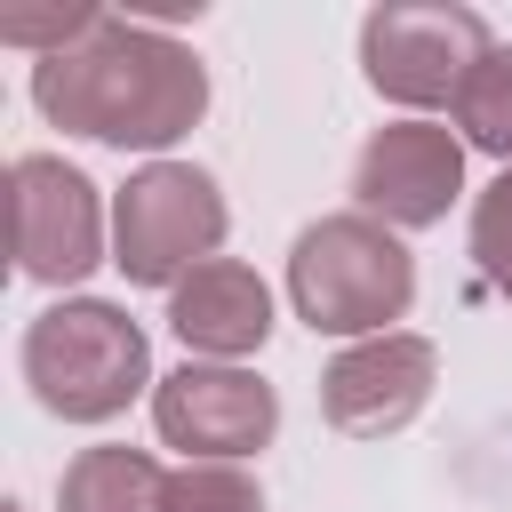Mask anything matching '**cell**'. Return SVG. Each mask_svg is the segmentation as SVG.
<instances>
[{
    "label": "cell",
    "mask_w": 512,
    "mask_h": 512,
    "mask_svg": "<svg viewBox=\"0 0 512 512\" xmlns=\"http://www.w3.org/2000/svg\"><path fill=\"white\" fill-rule=\"evenodd\" d=\"M288 304L312 336H392V320L416 304V256L360 208L320 216L288 248Z\"/></svg>",
    "instance_id": "7a4b0ae2"
},
{
    "label": "cell",
    "mask_w": 512,
    "mask_h": 512,
    "mask_svg": "<svg viewBox=\"0 0 512 512\" xmlns=\"http://www.w3.org/2000/svg\"><path fill=\"white\" fill-rule=\"evenodd\" d=\"M24 384L64 424H112L152 384V344L120 304L64 296L24 328Z\"/></svg>",
    "instance_id": "3957f363"
},
{
    "label": "cell",
    "mask_w": 512,
    "mask_h": 512,
    "mask_svg": "<svg viewBox=\"0 0 512 512\" xmlns=\"http://www.w3.org/2000/svg\"><path fill=\"white\" fill-rule=\"evenodd\" d=\"M472 264H480L488 288L512 304V168L472 200Z\"/></svg>",
    "instance_id": "5bb4252c"
},
{
    "label": "cell",
    "mask_w": 512,
    "mask_h": 512,
    "mask_svg": "<svg viewBox=\"0 0 512 512\" xmlns=\"http://www.w3.org/2000/svg\"><path fill=\"white\" fill-rule=\"evenodd\" d=\"M32 104L64 136H96L120 152H168L208 112V72L184 40L144 16H96L72 48L32 64Z\"/></svg>",
    "instance_id": "6da1fadb"
},
{
    "label": "cell",
    "mask_w": 512,
    "mask_h": 512,
    "mask_svg": "<svg viewBox=\"0 0 512 512\" xmlns=\"http://www.w3.org/2000/svg\"><path fill=\"white\" fill-rule=\"evenodd\" d=\"M168 472L144 448H80L56 480V512H160Z\"/></svg>",
    "instance_id": "8fae6325"
},
{
    "label": "cell",
    "mask_w": 512,
    "mask_h": 512,
    "mask_svg": "<svg viewBox=\"0 0 512 512\" xmlns=\"http://www.w3.org/2000/svg\"><path fill=\"white\" fill-rule=\"evenodd\" d=\"M8 256L40 288H72L104 264V208L72 160L56 152L8 160Z\"/></svg>",
    "instance_id": "8992f818"
},
{
    "label": "cell",
    "mask_w": 512,
    "mask_h": 512,
    "mask_svg": "<svg viewBox=\"0 0 512 512\" xmlns=\"http://www.w3.org/2000/svg\"><path fill=\"white\" fill-rule=\"evenodd\" d=\"M488 24L472 8H376L360 24V72L376 96L424 112V104H448L464 96V80L488 64Z\"/></svg>",
    "instance_id": "5b68a950"
},
{
    "label": "cell",
    "mask_w": 512,
    "mask_h": 512,
    "mask_svg": "<svg viewBox=\"0 0 512 512\" xmlns=\"http://www.w3.org/2000/svg\"><path fill=\"white\" fill-rule=\"evenodd\" d=\"M432 384H440L432 336L392 328V336H368V344H352V352H336L320 368V416L344 440H392V432H408L424 416Z\"/></svg>",
    "instance_id": "ba28073f"
},
{
    "label": "cell",
    "mask_w": 512,
    "mask_h": 512,
    "mask_svg": "<svg viewBox=\"0 0 512 512\" xmlns=\"http://www.w3.org/2000/svg\"><path fill=\"white\" fill-rule=\"evenodd\" d=\"M96 16H104V8H0V40H8V48L56 56V48H72Z\"/></svg>",
    "instance_id": "9a60e30c"
},
{
    "label": "cell",
    "mask_w": 512,
    "mask_h": 512,
    "mask_svg": "<svg viewBox=\"0 0 512 512\" xmlns=\"http://www.w3.org/2000/svg\"><path fill=\"white\" fill-rule=\"evenodd\" d=\"M160 512H264V488L240 464H184V472H168Z\"/></svg>",
    "instance_id": "4fadbf2b"
},
{
    "label": "cell",
    "mask_w": 512,
    "mask_h": 512,
    "mask_svg": "<svg viewBox=\"0 0 512 512\" xmlns=\"http://www.w3.org/2000/svg\"><path fill=\"white\" fill-rule=\"evenodd\" d=\"M152 424L184 464H240L280 432V392L232 360H184L152 384Z\"/></svg>",
    "instance_id": "52a82bcc"
},
{
    "label": "cell",
    "mask_w": 512,
    "mask_h": 512,
    "mask_svg": "<svg viewBox=\"0 0 512 512\" xmlns=\"http://www.w3.org/2000/svg\"><path fill=\"white\" fill-rule=\"evenodd\" d=\"M168 328L200 360H240V352H256L272 336V296H264V280L248 264L216 256V264H200L192 280L168 288Z\"/></svg>",
    "instance_id": "30bf717a"
},
{
    "label": "cell",
    "mask_w": 512,
    "mask_h": 512,
    "mask_svg": "<svg viewBox=\"0 0 512 512\" xmlns=\"http://www.w3.org/2000/svg\"><path fill=\"white\" fill-rule=\"evenodd\" d=\"M224 240V192L192 160H152L112 200V264L128 288H176L200 264H216Z\"/></svg>",
    "instance_id": "277c9868"
},
{
    "label": "cell",
    "mask_w": 512,
    "mask_h": 512,
    "mask_svg": "<svg viewBox=\"0 0 512 512\" xmlns=\"http://www.w3.org/2000/svg\"><path fill=\"white\" fill-rule=\"evenodd\" d=\"M464 192V136H448L440 120H392L360 144L352 160V200L360 216L392 224V232H424L448 216V200Z\"/></svg>",
    "instance_id": "9c48e42d"
},
{
    "label": "cell",
    "mask_w": 512,
    "mask_h": 512,
    "mask_svg": "<svg viewBox=\"0 0 512 512\" xmlns=\"http://www.w3.org/2000/svg\"><path fill=\"white\" fill-rule=\"evenodd\" d=\"M456 128H464L472 152H496V160L512 168V48H488V64L464 80Z\"/></svg>",
    "instance_id": "7c38bea8"
}]
</instances>
